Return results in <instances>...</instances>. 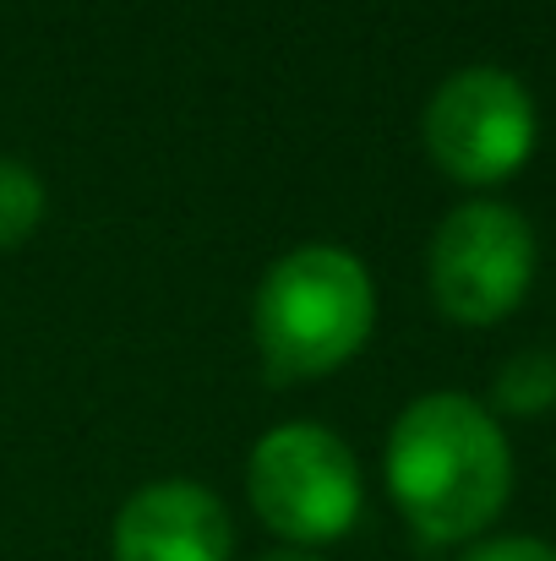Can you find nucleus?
<instances>
[{"label": "nucleus", "instance_id": "1", "mask_svg": "<svg viewBox=\"0 0 556 561\" xmlns=\"http://www.w3.org/2000/svg\"><path fill=\"white\" fill-rule=\"evenodd\" d=\"M387 496L425 546H475L513 491L497 409L469 392H420L398 409L382 453Z\"/></svg>", "mask_w": 556, "mask_h": 561}, {"label": "nucleus", "instance_id": "2", "mask_svg": "<svg viewBox=\"0 0 556 561\" xmlns=\"http://www.w3.org/2000/svg\"><path fill=\"white\" fill-rule=\"evenodd\" d=\"M376 328V284L344 245L284 251L251 300V339L279 381H317L350 366Z\"/></svg>", "mask_w": 556, "mask_h": 561}, {"label": "nucleus", "instance_id": "3", "mask_svg": "<svg viewBox=\"0 0 556 561\" xmlns=\"http://www.w3.org/2000/svg\"><path fill=\"white\" fill-rule=\"evenodd\" d=\"M246 496L251 513L295 551L344 540L366 507V485L350 442L317 420H284L251 447Z\"/></svg>", "mask_w": 556, "mask_h": 561}, {"label": "nucleus", "instance_id": "4", "mask_svg": "<svg viewBox=\"0 0 556 561\" xmlns=\"http://www.w3.org/2000/svg\"><path fill=\"white\" fill-rule=\"evenodd\" d=\"M535 229L519 207L475 196L458 202L431 245H425V284L431 300L447 322L458 328H497L502 317H513L535 284Z\"/></svg>", "mask_w": 556, "mask_h": 561}, {"label": "nucleus", "instance_id": "5", "mask_svg": "<svg viewBox=\"0 0 556 561\" xmlns=\"http://www.w3.org/2000/svg\"><path fill=\"white\" fill-rule=\"evenodd\" d=\"M420 137L431 164L458 186H502L535 153L541 115L530 88L502 66L453 71L420 115Z\"/></svg>", "mask_w": 556, "mask_h": 561}, {"label": "nucleus", "instance_id": "6", "mask_svg": "<svg viewBox=\"0 0 556 561\" xmlns=\"http://www.w3.org/2000/svg\"><path fill=\"white\" fill-rule=\"evenodd\" d=\"M229 507L196 480H148L110 524V561H229Z\"/></svg>", "mask_w": 556, "mask_h": 561}, {"label": "nucleus", "instance_id": "7", "mask_svg": "<svg viewBox=\"0 0 556 561\" xmlns=\"http://www.w3.org/2000/svg\"><path fill=\"white\" fill-rule=\"evenodd\" d=\"M491 403L502 414H546L556 409V355L552 350H519L497 381H491Z\"/></svg>", "mask_w": 556, "mask_h": 561}, {"label": "nucleus", "instance_id": "8", "mask_svg": "<svg viewBox=\"0 0 556 561\" xmlns=\"http://www.w3.org/2000/svg\"><path fill=\"white\" fill-rule=\"evenodd\" d=\"M44 224V181L22 159H0V251L22 245Z\"/></svg>", "mask_w": 556, "mask_h": 561}, {"label": "nucleus", "instance_id": "9", "mask_svg": "<svg viewBox=\"0 0 556 561\" xmlns=\"http://www.w3.org/2000/svg\"><path fill=\"white\" fill-rule=\"evenodd\" d=\"M458 561H556V546L535 535H491V540H475Z\"/></svg>", "mask_w": 556, "mask_h": 561}, {"label": "nucleus", "instance_id": "10", "mask_svg": "<svg viewBox=\"0 0 556 561\" xmlns=\"http://www.w3.org/2000/svg\"><path fill=\"white\" fill-rule=\"evenodd\" d=\"M257 561H322L317 551H295V546H284V551H268V557H257Z\"/></svg>", "mask_w": 556, "mask_h": 561}]
</instances>
